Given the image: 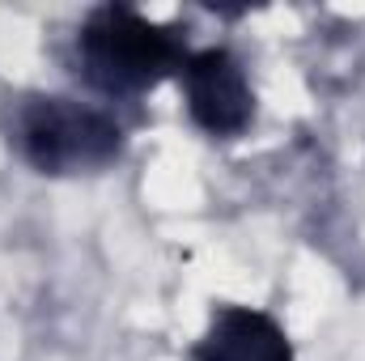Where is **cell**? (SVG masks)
Instances as JSON below:
<instances>
[{
    "label": "cell",
    "instance_id": "cell-4",
    "mask_svg": "<svg viewBox=\"0 0 365 361\" xmlns=\"http://www.w3.org/2000/svg\"><path fill=\"white\" fill-rule=\"evenodd\" d=\"M200 361H293L284 332L268 315L247 306H225L212 315L208 336L195 349Z\"/></svg>",
    "mask_w": 365,
    "mask_h": 361
},
{
    "label": "cell",
    "instance_id": "cell-3",
    "mask_svg": "<svg viewBox=\"0 0 365 361\" xmlns=\"http://www.w3.org/2000/svg\"><path fill=\"white\" fill-rule=\"evenodd\" d=\"M182 81H187V106H191V119L212 132V136H234L251 123V86L238 68V60L221 47H208V51H195L187 64H182Z\"/></svg>",
    "mask_w": 365,
    "mask_h": 361
},
{
    "label": "cell",
    "instance_id": "cell-1",
    "mask_svg": "<svg viewBox=\"0 0 365 361\" xmlns=\"http://www.w3.org/2000/svg\"><path fill=\"white\" fill-rule=\"evenodd\" d=\"M81 51L90 73L106 90H149L166 73L182 68V43L170 26L145 21L123 4H106L86 21Z\"/></svg>",
    "mask_w": 365,
    "mask_h": 361
},
{
    "label": "cell",
    "instance_id": "cell-2",
    "mask_svg": "<svg viewBox=\"0 0 365 361\" xmlns=\"http://www.w3.org/2000/svg\"><path fill=\"white\" fill-rule=\"evenodd\" d=\"M26 149L34 166L51 175L77 166H102L119 149V128L93 111L68 106L64 98H47L26 115Z\"/></svg>",
    "mask_w": 365,
    "mask_h": 361
}]
</instances>
